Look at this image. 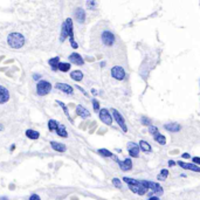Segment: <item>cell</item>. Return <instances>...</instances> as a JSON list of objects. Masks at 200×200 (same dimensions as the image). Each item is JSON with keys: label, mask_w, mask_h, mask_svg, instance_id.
Masks as SVG:
<instances>
[{"label": "cell", "mask_w": 200, "mask_h": 200, "mask_svg": "<svg viewBox=\"0 0 200 200\" xmlns=\"http://www.w3.org/2000/svg\"><path fill=\"white\" fill-rule=\"evenodd\" d=\"M76 113H77L78 116H81L82 118H87V117L90 116V112L87 109H85L84 107H82V105H78L76 108Z\"/></svg>", "instance_id": "obj_14"}, {"label": "cell", "mask_w": 200, "mask_h": 200, "mask_svg": "<svg viewBox=\"0 0 200 200\" xmlns=\"http://www.w3.org/2000/svg\"><path fill=\"white\" fill-rule=\"evenodd\" d=\"M50 90H52V84L48 81H40L36 85V91H38V95L40 96H45L49 94Z\"/></svg>", "instance_id": "obj_3"}, {"label": "cell", "mask_w": 200, "mask_h": 200, "mask_svg": "<svg viewBox=\"0 0 200 200\" xmlns=\"http://www.w3.org/2000/svg\"><path fill=\"white\" fill-rule=\"evenodd\" d=\"M75 18H76V20L78 21V22H83L84 21V19H85V13H84V11L82 10V8H77L76 10V12H75Z\"/></svg>", "instance_id": "obj_16"}, {"label": "cell", "mask_w": 200, "mask_h": 200, "mask_svg": "<svg viewBox=\"0 0 200 200\" xmlns=\"http://www.w3.org/2000/svg\"><path fill=\"white\" fill-rule=\"evenodd\" d=\"M95 5H96V3H95V1H88V3H87L88 8H90V10H93V8L95 7Z\"/></svg>", "instance_id": "obj_36"}, {"label": "cell", "mask_w": 200, "mask_h": 200, "mask_svg": "<svg viewBox=\"0 0 200 200\" xmlns=\"http://www.w3.org/2000/svg\"><path fill=\"white\" fill-rule=\"evenodd\" d=\"M3 129H4V126H3L1 124H0V130H3Z\"/></svg>", "instance_id": "obj_46"}, {"label": "cell", "mask_w": 200, "mask_h": 200, "mask_svg": "<svg viewBox=\"0 0 200 200\" xmlns=\"http://www.w3.org/2000/svg\"><path fill=\"white\" fill-rule=\"evenodd\" d=\"M183 157H184V158H190V155H188V153H184Z\"/></svg>", "instance_id": "obj_43"}, {"label": "cell", "mask_w": 200, "mask_h": 200, "mask_svg": "<svg viewBox=\"0 0 200 200\" xmlns=\"http://www.w3.org/2000/svg\"><path fill=\"white\" fill-rule=\"evenodd\" d=\"M102 41L105 46H112L113 43H115V35H113L111 32H103L102 34Z\"/></svg>", "instance_id": "obj_6"}, {"label": "cell", "mask_w": 200, "mask_h": 200, "mask_svg": "<svg viewBox=\"0 0 200 200\" xmlns=\"http://www.w3.org/2000/svg\"><path fill=\"white\" fill-rule=\"evenodd\" d=\"M175 164H176V163H175L173 160H170V162H168V166H175Z\"/></svg>", "instance_id": "obj_40"}, {"label": "cell", "mask_w": 200, "mask_h": 200, "mask_svg": "<svg viewBox=\"0 0 200 200\" xmlns=\"http://www.w3.org/2000/svg\"><path fill=\"white\" fill-rule=\"evenodd\" d=\"M112 115H113V118L116 120V122H117V124L122 128V130L124 131V132H126L128 131V128H126V124H125V122H124V120H123V117L121 116V113L116 110V109H112Z\"/></svg>", "instance_id": "obj_4"}, {"label": "cell", "mask_w": 200, "mask_h": 200, "mask_svg": "<svg viewBox=\"0 0 200 200\" xmlns=\"http://www.w3.org/2000/svg\"><path fill=\"white\" fill-rule=\"evenodd\" d=\"M100 118H101V121H102L103 123H105L107 125H111V123H112V117H111L110 112H109L107 109H102V110L100 111Z\"/></svg>", "instance_id": "obj_7"}, {"label": "cell", "mask_w": 200, "mask_h": 200, "mask_svg": "<svg viewBox=\"0 0 200 200\" xmlns=\"http://www.w3.org/2000/svg\"><path fill=\"white\" fill-rule=\"evenodd\" d=\"M149 131H150V133H151V135H153V136H156V135H158V133H159V132H158V129H157L156 126H153V125H150Z\"/></svg>", "instance_id": "obj_31"}, {"label": "cell", "mask_w": 200, "mask_h": 200, "mask_svg": "<svg viewBox=\"0 0 200 200\" xmlns=\"http://www.w3.org/2000/svg\"><path fill=\"white\" fill-rule=\"evenodd\" d=\"M8 100H10V93H8V90L5 87H3V85H0V104L7 102Z\"/></svg>", "instance_id": "obj_10"}, {"label": "cell", "mask_w": 200, "mask_h": 200, "mask_svg": "<svg viewBox=\"0 0 200 200\" xmlns=\"http://www.w3.org/2000/svg\"><path fill=\"white\" fill-rule=\"evenodd\" d=\"M91 93H93L94 95H96V90H95V89H93V90H91Z\"/></svg>", "instance_id": "obj_45"}, {"label": "cell", "mask_w": 200, "mask_h": 200, "mask_svg": "<svg viewBox=\"0 0 200 200\" xmlns=\"http://www.w3.org/2000/svg\"><path fill=\"white\" fill-rule=\"evenodd\" d=\"M139 149L143 150V151H146V152H150L151 151L150 144H149V143H146V142H144V140H140L139 142Z\"/></svg>", "instance_id": "obj_22"}, {"label": "cell", "mask_w": 200, "mask_h": 200, "mask_svg": "<svg viewBox=\"0 0 200 200\" xmlns=\"http://www.w3.org/2000/svg\"><path fill=\"white\" fill-rule=\"evenodd\" d=\"M50 146L56 150V151H59V152H65L66 151V146L63 144H61V143H56V142H50Z\"/></svg>", "instance_id": "obj_15"}, {"label": "cell", "mask_w": 200, "mask_h": 200, "mask_svg": "<svg viewBox=\"0 0 200 200\" xmlns=\"http://www.w3.org/2000/svg\"><path fill=\"white\" fill-rule=\"evenodd\" d=\"M128 150H129V153L131 157H135L137 158L139 156V146L136 144V143H129L128 144Z\"/></svg>", "instance_id": "obj_8"}, {"label": "cell", "mask_w": 200, "mask_h": 200, "mask_svg": "<svg viewBox=\"0 0 200 200\" xmlns=\"http://www.w3.org/2000/svg\"><path fill=\"white\" fill-rule=\"evenodd\" d=\"M112 184L115 185L117 188H121L122 187V184H121V181H120V179H117V178H115V179H112Z\"/></svg>", "instance_id": "obj_33"}, {"label": "cell", "mask_w": 200, "mask_h": 200, "mask_svg": "<svg viewBox=\"0 0 200 200\" xmlns=\"http://www.w3.org/2000/svg\"><path fill=\"white\" fill-rule=\"evenodd\" d=\"M56 88H58L59 90H61V91H63L65 94H68V95H71L74 93V90H73V88L70 87V85L65 84V83H58L56 84Z\"/></svg>", "instance_id": "obj_12"}, {"label": "cell", "mask_w": 200, "mask_h": 200, "mask_svg": "<svg viewBox=\"0 0 200 200\" xmlns=\"http://www.w3.org/2000/svg\"><path fill=\"white\" fill-rule=\"evenodd\" d=\"M33 77H34V80H39V78H40V75H39V74H35Z\"/></svg>", "instance_id": "obj_42"}, {"label": "cell", "mask_w": 200, "mask_h": 200, "mask_svg": "<svg viewBox=\"0 0 200 200\" xmlns=\"http://www.w3.org/2000/svg\"><path fill=\"white\" fill-rule=\"evenodd\" d=\"M56 133H58L60 137H67V136H68V133H67V131H66V128H65V125H62V124H60V125L58 126Z\"/></svg>", "instance_id": "obj_24"}, {"label": "cell", "mask_w": 200, "mask_h": 200, "mask_svg": "<svg viewBox=\"0 0 200 200\" xmlns=\"http://www.w3.org/2000/svg\"><path fill=\"white\" fill-rule=\"evenodd\" d=\"M155 139H156V140L159 143V144H163V145L165 144V137H164L163 135H160V133L156 135V136H155Z\"/></svg>", "instance_id": "obj_28"}, {"label": "cell", "mask_w": 200, "mask_h": 200, "mask_svg": "<svg viewBox=\"0 0 200 200\" xmlns=\"http://www.w3.org/2000/svg\"><path fill=\"white\" fill-rule=\"evenodd\" d=\"M70 77L74 80V81H81L82 78H83V74H82V71H80V70H74L71 74H70Z\"/></svg>", "instance_id": "obj_21"}, {"label": "cell", "mask_w": 200, "mask_h": 200, "mask_svg": "<svg viewBox=\"0 0 200 200\" xmlns=\"http://www.w3.org/2000/svg\"><path fill=\"white\" fill-rule=\"evenodd\" d=\"M58 103H59V105H60V107H61V108L63 109V111H65V113H66V115H67V116L69 117V112H68V109H67V107H66V105H65V104H63L62 102H60V101H58ZM69 118H70V117H69Z\"/></svg>", "instance_id": "obj_32"}, {"label": "cell", "mask_w": 200, "mask_h": 200, "mask_svg": "<svg viewBox=\"0 0 200 200\" xmlns=\"http://www.w3.org/2000/svg\"><path fill=\"white\" fill-rule=\"evenodd\" d=\"M67 36H69V34H68V31H67L66 23L63 22V25H62V31H61V41H65L67 39Z\"/></svg>", "instance_id": "obj_26"}, {"label": "cell", "mask_w": 200, "mask_h": 200, "mask_svg": "<svg viewBox=\"0 0 200 200\" xmlns=\"http://www.w3.org/2000/svg\"><path fill=\"white\" fill-rule=\"evenodd\" d=\"M111 75H112L113 78L122 81V80L125 77V71H124V69H123L122 67L116 66V67H113V68L111 69Z\"/></svg>", "instance_id": "obj_5"}, {"label": "cell", "mask_w": 200, "mask_h": 200, "mask_svg": "<svg viewBox=\"0 0 200 200\" xmlns=\"http://www.w3.org/2000/svg\"><path fill=\"white\" fill-rule=\"evenodd\" d=\"M178 165L183 168H186V170H191V171H194V172H200V167L194 165V164H190V163H184V162H178Z\"/></svg>", "instance_id": "obj_11"}, {"label": "cell", "mask_w": 200, "mask_h": 200, "mask_svg": "<svg viewBox=\"0 0 200 200\" xmlns=\"http://www.w3.org/2000/svg\"><path fill=\"white\" fill-rule=\"evenodd\" d=\"M58 126H59V124L56 123V121H54V120H50L48 122V129L50 131H56V130H58Z\"/></svg>", "instance_id": "obj_25"}, {"label": "cell", "mask_w": 200, "mask_h": 200, "mask_svg": "<svg viewBox=\"0 0 200 200\" xmlns=\"http://www.w3.org/2000/svg\"><path fill=\"white\" fill-rule=\"evenodd\" d=\"M59 65H60V59L56 56L54 59H50L49 60V66L52 67V70H56L59 69Z\"/></svg>", "instance_id": "obj_20"}, {"label": "cell", "mask_w": 200, "mask_h": 200, "mask_svg": "<svg viewBox=\"0 0 200 200\" xmlns=\"http://www.w3.org/2000/svg\"><path fill=\"white\" fill-rule=\"evenodd\" d=\"M165 129L167 131H172V132H178L180 130V125L177 123H170V124H165Z\"/></svg>", "instance_id": "obj_17"}, {"label": "cell", "mask_w": 200, "mask_h": 200, "mask_svg": "<svg viewBox=\"0 0 200 200\" xmlns=\"http://www.w3.org/2000/svg\"><path fill=\"white\" fill-rule=\"evenodd\" d=\"M69 60H70V62H73V63H75V65H78V66H82L83 65V59H82V56L80 55V54H77V53H73L70 56H69Z\"/></svg>", "instance_id": "obj_13"}, {"label": "cell", "mask_w": 200, "mask_h": 200, "mask_svg": "<svg viewBox=\"0 0 200 200\" xmlns=\"http://www.w3.org/2000/svg\"><path fill=\"white\" fill-rule=\"evenodd\" d=\"M148 183H149V188H151L153 191V193H162L163 192V188L157 183H153V181H148Z\"/></svg>", "instance_id": "obj_19"}, {"label": "cell", "mask_w": 200, "mask_h": 200, "mask_svg": "<svg viewBox=\"0 0 200 200\" xmlns=\"http://www.w3.org/2000/svg\"><path fill=\"white\" fill-rule=\"evenodd\" d=\"M115 160L118 163V165L121 166V168H122L123 171H129V170H131V168H132V162H131V159H130V158H126L124 162L118 160V158H115Z\"/></svg>", "instance_id": "obj_9"}, {"label": "cell", "mask_w": 200, "mask_h": 200, "mask_svg": "<svg viewBox=\"0 0 200 200\" xmlns=\"http://www.w3.org/2000/svg\"><path fill=\"white\" fill-rule=\"evenodd\" d=\"M129 188L133 193L143 195V194H145L148 192V190H149V183L146 180H138L137 185H129Z\"/></svg>", "instance_id": "obj_2"}, {"label": "cell", "mask_w": 200, "mask_h": 200, "mask_svg": "<svg viewBox=\"0 0 200 200\" xmlns=\"http://www.w3.org/2000/svg\"><path fill=\"white\" fill-rule=\"evenodd\" d=\"M7 42H8L10 47H12L14 49H18V48H21L25 45V38L19 33H12V34L8 35Z\"/></svg>", "instance_id": "obj_1"}, {"label": "cell", "mask_w": 200, "mask_h": 200, "mask_svg": "<svg viewBox=\"0 0 200 200\" xmlns=\"http://www.w3.org/2000/svg\"><path fill=\"white\" fill-rule=\"evenodd\" d=\"M70 43H71V47H73V48H77V47H78L77 43L74 41V39H70Z\"/></svg>", "instance_id": "obj_38"}, {"label": "cell", "mask_w": 200, "mask_h": 200, "mask_svg": "<svg viewBox=\"0 0 200 200\" xmlns=\"http://www.w3.org/2000/svg\"><path fill=\"white\" fill-rule=\"evenodd\" d=\"M142 123L144 124V125H150L151 121H150L149 118H146V117H142Z\"/></svg>", "instance_id": "obj_35"}, {"label": "cell", "mask_w": 200, "mask_h": 200, "mask_svg": "<svg viewBox=\"0 0 200 200\" xmlns=\"http://www.w3.org/2000/svg\"><path fill=\"white\" fill-rule=\"evenodd\" d=\"M0 200H8L6 197H1V198H0Z\"/></svg>", "instance_id": "obj_44"}, {"label": "cell", "mask_w": 200, "mask_h": 200, "mask_svg": "<svg viewBox=\"0 0 200 200\" xmlns=\"http://www.w3.org/2000/svg\"><path fill=\"white\" fill-rule=\"evenodd\" d=\"M59 69L61 71H68L70 69V65L69 63H60L59 65Z\"/></svg>", "instance_id": "obj_29"}, {"label": "cell", "mask_w": 200, "mask_h": 200, "mask_svg": "<svg viewBox=\"0 0 200 200\" xmlns=\"http://www.w3.org/2000/svg\"><path fill=\"white\" fill-rule=\"evenodd\" d=\"M192 160H193L194 164H200V158H199V157H194Z\"/></svg>", "instance_id": "obj_39"}, {"label": "cell", "mask_w": 200, "mask_h": 200, "mask_svg": "<svg viewBox=\"0 0 200 200\" xmlns=\"http://www.w3.org/2000/svg\"><path fill=\"white\" fill-rule=\"evenodd\" d=\"M98 152H100L102 156H104V157H111V156H112V153H111L110 151L105 150V149H100V150H98Z\"/></svg>", "instance_id": "obj_30"}, {"label": "cell", "mask_w": 200, "mask_h": 200, "mask_svg": "<svg viewBox=\"0 0 200 200\" xmlns=\"http://www.w3.org/2000/svg\"><path fill=\"white\" fill-rule=\"evenodd\" d=\"M149 200H159V198L158 197H151V198H149Z\"/></svg>", "instance_id": "obj_41"}, {"label": "cell", "mask_w": 200, "mask_h": 200, "mask_svg": "<svg viewBox=\"0 0 200 200\" xmlns=\"http://www.w3.org/2000/svg\"><path fill=\"white\" fill-rule=\"evenodd\" d=\"M167 175H168V171L167 170H162L157 178H158V180H164V179L167 178Z\"/></svg>", "instance_id": "obj_27"}, {"label": "cell", "mask_w": 200, "mask_h": 200, "mask_svg": "<svg viewBox=\"0 0 200 200\" xmlns=\"http://www.w3.org/2000/svg\"><path fill=\"white\" fill-rule=\"evenodd\" d=\"M65 23H66V27H67V31H68L69 38H70V39H74V33H73V21H71V19H67Z\"/></svg>", "instance_id": "obj_18"}, {"label": "cell", "mask_w": 200, "mask_h": 200, "mask_svg": "<svg viewBox=\"0 0 200 200\" xmlns=\"http://www.w3.org/2000/svg\"><path fill=\"white\" fill-rule=\"evenodd\" d=\"M93 107H94V110L95 111H98L100 110V103L96 100H93Z\"/></svg>", "instance_id": "obj_34"}, {"label": "cell", "mask_w": 200, "mask_h": 200, "mask_svg": "<svg viewBox=\"0 0 200 200\" xmlns=\"http://www.w3.org/2000/svg\"><path fill=\"white\" fill-rule=\"evenodd\" d=\"M26 136H27L28 138H31V139H38L40 135H39V132L35 131V130H27V131H26Z\"/></svg>", "instance_id": "obj_23"}, {"label": "cell", "mask_w": 200, "mask_h": 200, "mask_svg": "<svg viewBox=\"0 0 200 200\" xmlns=\"http://www.w3.org/2000/svg\"><path fill=\"white\" fill-rule=\"evenodd\" d=\"M30 200H41V199H40V197H39L38 194H33V195L30 198Z\"/></svg>", "instance_id": "obj_37"}]
</instances>
